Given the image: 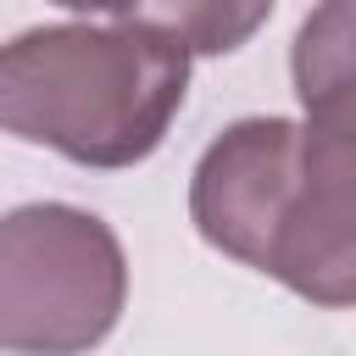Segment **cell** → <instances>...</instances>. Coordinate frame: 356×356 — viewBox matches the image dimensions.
<instances>
[{"label": "cell", "instance_id": "cell-4", "mask_svg": "<svg viewBox=\"0 0 356 356\" xmlns=\"http://www.w3.org/2000/svg\"><path fill=\"white\" fill-rule=\"evenodd\" d=\"M306 122L289 117H239L228 122L189 178V217L200 239L245 267H267V239L289 189V172L300 161Z\"/></svg>", "mask_w": 356, "mask_h": 356}, {"label": "cell", "instance_id": "cell-5", "mask_svg": "<svg viewBox=\"0 0 356 356\" xmlns=\"http://www.w3.org/2000/svg\"><path fill=\"white\" fill-rule=\"evenodd\" d=\"M289 78L306 128L328 145L356 150V0H328L300 17Z\"/></svg>", "mask_w": 356, "mask_h": 356}, {"label": "cell", "instance_id": "cell-2", "mask_svg": "<svg viewBox=\"0 0 356 356\" xmlns=\"http://www.w3.org/2000/svg\"><path fill=\"white\" fill-rule=\"evenodd\" d=\"M122 306L128 256L95 211L33 200L0 222V345L11 356H83Z\"/></svg>", "mask_w": 356, "mask_h": 356}, {"label": "cell", "instance_id": "cell-6", "mask_svg": "<svg viewBox=\"0 0 356 356\" xmlns=\"http://www.w3.org/2000/svg\"><path fill=\"white\" fill-rule=\"evenodd\" d=\"M189 50H234L250 28H261L267 22V6H245V11H228V6H167V11H156Z\"/></svg>", "mask_w": 356, "mask_h": 356}, {"label": "cell", "instance_id": "cell-1", "mask_svg": "<svg viewBox=\"0 0 356 356\" xmlns=\"http://www.w3.org/2000/svg\"><path fill=\"white\" fill-rule=\"evenodd\" d=\"M189 56L150 6L28 28L0 50V122L78 167H134L167 139Z\"/></svg>", "mask_w": 356, "mask_h": 356}, {"label": "cell", "instance_id": "cell-3", "mask_svg": "<svg viewBox=\"0 0 356 356\" xmlns=\"http://www.w3.org/2000/svg\"><path fill=\"white\" fill-rule=\"evenodd\" d=\"M261 273L312 306H356V150L306 128Z\"/></svg>", "mask_w": 356, "mask_h": 356}]
</instances>
